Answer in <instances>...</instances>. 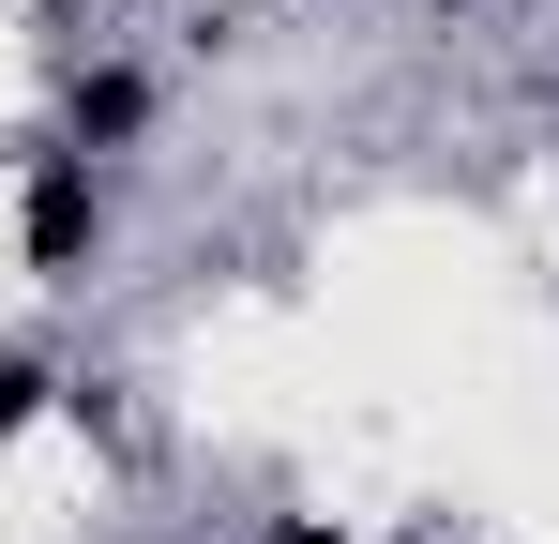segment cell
I'll return each instance as SVG.
<instances>
[{"label": "cell", "instance_id": "3957f363", "mask_svg": "<svg viewBox=\"0 0 559 544\" xmlns=\"http://www.w3.org/2000/svg\"><path fill=\"white\" fill-rule=\"evenodd\" d=\"M46 393H61V378H46V363H31V348H0V439H15V424H31V409H46Z\"/></svg>", "mask_w": 559, "mask_h": 544}, {"label": "cell", "instance_id": "6da1fadb", "mask_svg": "<svg viewBox=\"0 0 559 544\" xmlns=\"http://www.w3.org/2000/svg\"><path fill=\"white\" fill-rule=\"evenodd\" d=\"M15 258H31V272H92L106 258V181H92V152H31V181H15Z\"/></svg>", "mask_w": 559, "mask_h": 544}, {"label": "cell", "instance_id": "7a4b0ae2", "mask_svg": "<svg viewBox=\"0 0 559 544\" xmlns=\"http://www.w3.org/2000/svg\"><path fill=\"white\" fill-rule=\"evenodd\" d=\"M121 137H152V76H136V61H76V91H61V152H121Z\"/></svg>", "mask_w": 559, "mask_h": 544}]
</instances>
